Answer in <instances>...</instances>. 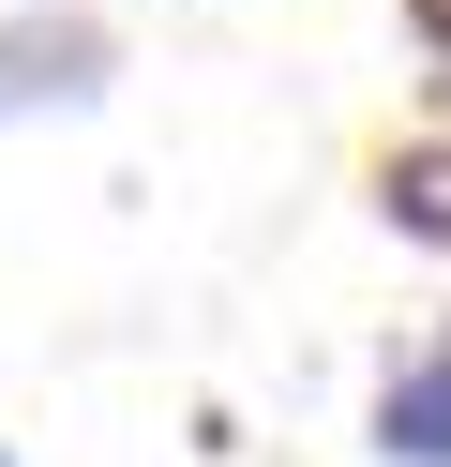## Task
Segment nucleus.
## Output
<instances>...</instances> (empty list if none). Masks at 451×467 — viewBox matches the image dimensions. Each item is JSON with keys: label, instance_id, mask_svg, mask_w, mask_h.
Instances as JSON below:
<instances>
[{"label": "nucleus", "instance_id": "f03ea898", "mask_svg": "<svg viewBox=\"0 0 451 467\" xmlns=\"http://www.w3.org/2000/svg\"><path fill=\"white\" fill-rule=\"evenodd\" d=\"M376 452H391V467H451V332L391 347V377H376Z\"/></svg>", "mask_w": 451, "mask_h": 467}, {"label": "nucleus", "instance_id": "f257e3e1", "mask_svg": "<svg viewBox=\"0 0 451 467\" xmlns=\"http://www.w3.org/2000/svg\"><path fill=\"white\" fill-rule=\"evenodd\" d=\"M106 76H120L106 16H76V0H30V16H0V121H76Z\"/></svg>", "mask_w": 451, "mask_h": 467}, {"label": "nucleus", "instance_id": "39448f33", "mask_svg": "<svg viewBox=\"0 0 451 467\" xmlns=\"http://www.w3.org/2000/svg\"><path fill=\"white\" fill-rule=\"evenodd\" d=\"M0 467H15V452H0Z\"/></svg>", "mask_w": 451, "mask_h": 467}, {"label": "nucleus", "instance_id": "7ed1b4c3", "mask_svg": "<svg viewBox=\"0 0 451 467\" xmlns=\"http://www.w3.org/2000/svg\"><path fill=\"white\" fill-rule=\"evenodd\" d=\"M376 226L421 256H451V136H406V151H376Z\"/></svg>", "mask_w": 451, "mask_h": 467}, {"label": "nucleus", "instance_id": "20e7f679", "mask_svg": "<svg viewBox=\"0 0 451 467\" xmlns=\"http://www.w3.org/2000/svg\"><path fill=\"white\" fill-rule=\"evenodd\" d=\"M406 31H421V46H436V61H451V0H406Z\"/></svg>", "mask_w": 451, "mask_h": 467}]
</instances>
